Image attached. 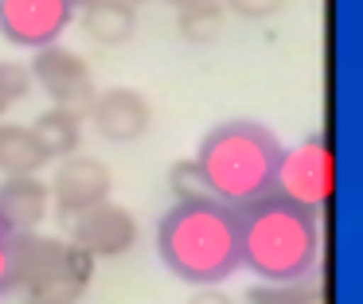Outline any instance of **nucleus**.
<instances>
[{
  "mask_svg": "<svg viewBox=\"0 0 363 304\" xmlns=\"http://www.w3.org/2000/svg\"><path fill=\"white\" fill-rule=\"evenodd\" d=\"M238 215V269L258 281H308L320 265V210L269 191Z\"/></svg>",
  "mask_w": 363,
  "mask_h": 304,
  "instance_id": "f257e3e1",
  "label": "nucleus"
},
{
  "mask_svg": "<svg viewBox=\"0 0 363 304\" xmlns=\"http://www.w3.org/2000/svg\"><path fill=\"white\" fill-rule=\"evenodd\" d=\"M157 254L188 285H223L238 273V215L219 199H176L157 223Z\"/></svg>",
  "mask_w": 363,
  "mask_h": 304,
  "instance_id": "f03ea898",
  "label": "nucleus"
},
{
  "mask_svg": "<svg viewBox=\"0 0 363 304\" xmlns=\"http://www.w3.org/2000/svg\"><path fill=\"white\" fill-rule=\"evenodd\" d=\"M274 191L301 203L308 210H324L336 191V156H332L324 133H308L305 140L281 148L277 156Z\"/></svg>",
  "mask_w": 363,
  "mask_h": 304,
  "instance_id": "39448f33",
  "label": "nucleus"
},
{
  "mask_svg": "<svg viewBox=\"0 0 363 304\" xmlns=\"http://www.w3.org/2000/svg\"><path fill=\"white\" fill-rule=\"evenodd\" d=\"M9 238H12V234H0V296L12 288V273H9Z\"/></svg>",
  "mask_w": 363,
  "mask_h": 304,
  "instance_id": "412c9836",
  "label": "nucleus"
},
{
  "mask_svg": "<svg viewBox=\"0 0 363 304\" xmlns=\"http://www.w3.org/2000/svg\"><path fill=\"white\" fill-rule=\"evenodd\" d=\"M164 4H172L176 12H184V8H196V4H211V0H164Z\"/></svg>",
  "mask_w": 363,
  "mask_h": 304,
  "instance_id": "4be33fe9",
  "label": "nucleus"
},
{
  "mask_svg": "<svg viewBox=\"0 0 363 304\" xmlns=\"http://www.w3.org/2000/svg\"><path fill=\"white\" fill-rule=\"evenodd\" d=\"M125 4H133V8H137V4H145V0H125Z\"/></svg>",
  "mask_w": 363,
  "mask_h": 304,
  "instance_id": "a878e982",
  "label": "nucleus"
},
{
  "mask_svg": "<svg viewBox=\"0 0 363 304\" xmlns=\"http://www.w3.org/2000/svg\"><path fill=\"white\" fill-rule=\"evenodd\" d=\"M28 94H32V78H28V67H24V62L0 59V117L9 113L12 106H20Z\"/></svg>",
  "mask_w": 363,
  "mask_h": 304,
  "instance_id": "f3484780",
  "label": "nucleus"
},
{
  "mask_svg": "<svg viewBox=\"0 0 363 304\" xmlns=\"http://www.w3.org/2000/svg\"><path fill=\"white\" fill-rule=\"evenodd\" d=\"M250 304H320V288L313 281H262L246 293Z\"/></svg>",
  "mask_w": 363,
  "mask_h": 304,
  "instance_id": "dca6fc26",
  "label": "nucleus"
},
{
  "mask_svg": "<svg viewBox=\"0 0 363 304\" xmlns=\"http://www.w3.org/2000/svg\"><path fill=\"white\" fill-rule=\"evenodd\" d=\"M43 164L48 156L28 125L0 121V176H35Z\"/></svg>",
  "mask_w": 363,
  "mask_h": 304,
  "instance_id": "4468645a",
  "label": "nucleus"
},
{
  "mask_svg": "<svg viewBox=\"0 0 363 304\" xmlns=\"http://www.w3.org/2000/svg\"><path fill=\"white\" fill-rule=\"evenodd\" d=\"M168 184H172V195H176V199H211V195H207L203 176H199V168H196V160L172 164V171H168Z\"/></svg>",
  "mask_w": 363,
  "mask_h": 304,
  "instance_id": "a211bd4d",
  "label": "nucleus"
},
{
  "mask_svg": "<svg viewBox=\"0 0 363 304\" xmlns=\"http://www.w3.org/2000/svg\"><path fill=\"white\" fill-rule=\"evenodd\" d=\"M188 304H235V300L223 293V285H199L196 293H191Z\"/></svg>",
  "mask_w": 363,
  "mask_h": 304,
  "instance_id": "aec40b11",
  "label": "nucleus"
},
{
  "mask_svg": "<svg viewBox=\"0 0 363 304\" xmlns=\"http://www.w3.org/2000/svg\"><path fill=\"white\" fill-rule=\"evenodd\" d=\"M24 304H71V300H55V296H28Z\"/></svg>",
  "mask_w": 363,
  "mask_h": 304,
  "instance_id": "5701e85b",
  "label": "nucleus"
},
{
  "mask_svg": "<svg viewBox=\"0 0 363 304\" xmlns=\"http://www.w3.org/2000/svg\"><path fill=\"white\" fill-rule=\"evenodd\" d=\"M137 218L129 207H121V203L113 199H102L94 203V207L79 210V215L71 218V242L79 249H86L90 257H121L129 254V249L137 246Z\"/></svg>",
  "mask_w": 363,
  "mask_h": 304,
  "instance_id": "6e6552de",
  "label": "nucleus"
},
{
  "mask_svg": "<svg viewBox=\"0 0 363 304\" xmlns=\"http://www.w3.org/2000/svg\"><path fill=\"white\" fill-rule=\"evenodd\" d=\"M223 12H235L242 20H269L285 8V0H219Z\"/></svg>",
  "mask_w": 363,
  "mask_h": 304,
  "instance_id": "6ab92c4d",
  "label": "nucleus"
},
{
  "mask_svg": "<svg viewBox=\"0 0 363 304\" xmlns=\"http://www.w3.org/2000/svg\"><path fill=\"white\" fill-rule=\"evenodd\" d=\"M9 273L12 288H24L28 296H55L74 304L94 281V257L67 238L20 230L9 238Z\"/></svg>",
  "mask_w": 363,
  "mask_h": 304,
  "instance_id": "20e7f679",
  "label": "nucleus"
},
{
  "mask_svg": "<svg viewBox=\"0 0 363 304\" xmlns=\"http://www.w3.org/2000/svg\"><path fill=\"white\" fill-rule=\"evenodd\" d=\"M32 137L40 140L43 156L48 160H63V156L79 152V140H82V113H74V109H63V106H48L40 117H35L32 125Z\"/></svg>",
  "mask_w": 363,
  "mask_h": 304,
  "instance_id": "ddd939ff",
  "label": "nucleus"
},
{
  "mask_svg": "<svg viewBox=\"0 0 363 304\" xmlns=\"http://www.w3.org/2000/svg\"><path fill=\"white\" fill-rule=\"evenodd\" d=\"M281 140L258 121H223L203 133L196 148V168L207 184V195L227 207H246L274 191Z\"/></svg>",
  "mask_w": 363,
  "mask_h": 304,
  "instance_id": "7ed1b4c3",
  "label": "nucleus"
},
{
  "mask_svg": "<svg viewBox=\"0 0 363 304\" xmlns=\"http://www.w3.org/2000/svg\"><path fill=\"white\" fill-rule=\"evenodd\" d=\"M79 8L71 0H0V39L24 51H40L63 39Z\"/></svg>",
  "mask_w": 363,
  "mask_h": 304,
  "instance_id": "0eeeda50",
  "label": "nucleus"
},
{
  "mask_svg": "<svg viewBox=\"0 0 363 304\" xmlns=\"http://www.w3.org/2000/svg\"><path fill=\"white\" fill-rule=\"evenodd\" d=\"M28 78H32V86L40 94H48L51 106L74 109V113H82V117H86L90 101H94V94H98L90 62L82 59L79 51L63 47V43H51V47L32 51Z\"/></svg>",
  "mask_w": 363,
  "mask_h": 304,
  "instance_id": "423d86ee",
  "label": "nucleus"
},
{
  "mask_svg": "<svg viewBox=\"0 0 363 304\" xmlns=\"http://www.w3.org/2000/svg\"><path fill=\"white\" fill-rule=\"evenodd\" d=\"M0 234H12V226L4 223V215H0Z\"/></svg>",
  "mask_w": 363,
  "mask_h": 304,
  "instance_id": "b1692460",
  "label": "nucleus"
},
{
  "mask_svg": "<svg viewBox=\"0 0 363 304\" xmlns=\"http://www.w3.org/2000/svg\"><path fill=\"white\" fill-rule=\"evenodd\" d=\"M48 210H51V191L40 179V171L35 176H4L0 179V215L12 226V234L40 230Z\"/></svg>",
  "mask_w": 363,
  "mask_h": 304,
  "instance_id": "9b49d317",
  "label": "nucleus"
},
{
  "mask_svg": "<svg viewBox=\"0 0 363 304\" xmlns=\"http://www.w3.org/2000/svg\"><path fill=\"white\" fill-rule=\"evenodd\" d=\"M223 20H227L223 4L211 0V4L184 8L180 20H176V31H180V39H188V43H215V39L223 35Z\"/></svg>",
  "mask_w": 363,
  "mask_h": 304,
  "instance_id": "2eb2a0df",
  "label": "nucleus"
},
{
  "mask_svg": "<svg viewBox=\"0 0 363 304\" xmlns=\"http://www.w3.org/2000/svg\"><path fill=\"white\" fill-rule=\"evenodd\" d=\"M82 31L98 47H121L137 31V8L125 0H90L82 8Z\"/></svg>",
  "mask_w": 363,
  "mask_h": 304,
  "instance_id": "f8f14e48",
  "label": "nucleus"
},
{
  "mask_svg": "<svg viewBox=\"0 0 363 304\" xmlns=\"http://www.w3.org/2000/svg\"><path fill=\"white\" fill-rule=\"evenodd\" d=\"M110 187H113V176L98 156H63L55 168V179L48 184L51 191V203L63 218H74L79 210L94 207V203L110 199Z\"/></svg>",
  "mask_w": 363,
  "mask_h": 304,
  "instance_id": "9d476101",
  "label": "nucleus"
},
{
  "mask_svg": "<svg viewBox=\"0 0 363 304\" xmlns=\"http://www.w3.org/2000/svg\"><path fill=\"white\" fill-rule=\"evenodd\" d=\"M71 4H74V8H86V4H90V0H71Z\"/></svg>",
  "mask_w": 363,
  "mask_h": 304,
  "instance_id": "393cba45",
  "label": "nucleus"
},
{
  "mask_svg": "<svg viewBox=\"0 0 363 304\" xmlns=\"http://www.w3.org/2000/svg\"><path fill=\"white\" fill-rule=\"evenodd\" d=\"M86 117H90L98 137L110 140V145H133V140H141L152 129V106L133 86L98 90L90 109H86Z\"/></svg>",
  "mask_w": 363,
  "mask_h": 304,
  "instance_id": "1a4fd4ad",
  "label": "nucleus"
}]
</instances>
